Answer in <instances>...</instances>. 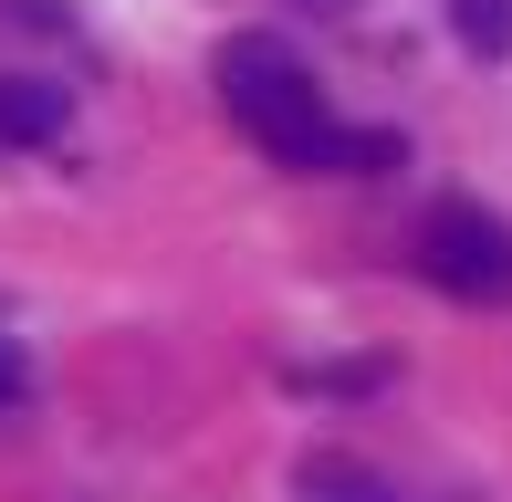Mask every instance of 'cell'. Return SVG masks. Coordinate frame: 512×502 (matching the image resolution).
I'll use <instances>...</instances> for the list:
<instances>
[{
    "mask_svg": "<svg viewBox=\"0 0 512 502\" xmlns=\"http://www.w3.org/2000/svg\"><path fill=\"white\" fill-rule=\"evenodd\" d=\"M220 105L241 116L251 147L283 157V168H335V147H345V126H335V105H324V84H314L272 32L220 42Z\"/></svg>",
    "mask_w": 512,
    "mask_h": 502,
    "instance_id": "cell-1",
    "label": "cell"
},
{
    "mask_svg": "<svg viewBox=\"0 0 512 502\" xmlns=\"http://www.w3.org/2000/svg\"><path fill=\"white\" fill-rule=\"evenodd\" d=\"M418 272L450 304H512V220L481 210V199H439L418 220Z\"/></svg>",
    "mask_w": 512,
    "mask_h": 502,
    "instance_id": "cell-2",
    "label": "cell"
},
{
    "mask_svg": "<svg viewBox=\"0 0 512 502\" xmlns=\"http://www.w3.org/2000/svg\"><path fill=\"white\" fill-rule=\"evenodd\" d=\"M74 126V84L53 74H0V147H53Z\"/></svg>",
    "mask_w": 512,
    "mask_h": 502,
    "instance_id": "cell-3",
    "label": "cell"
},
{
    "mask_svg": "<svg viewBox=\"0 0 512 502\" xmlns=\"http://www.w3.org/2000/svg\"><path fill=\"white\" fill-rule=\"evenodd\" d=\"M293 492L304 502H408L387 471H366V461H345V450H314L304 471H293Z\"/></svg>",
    "mask_w": 512,
    "mask_h": 502,
    "instance_id": "cell-4",
    "label": "cell"
},
{
    "mask_svg": "<svg viewBox=\"0 0 512 502\" xmlns=\"http://www.w3.org/2000/svg\"><path fill=\"white\" fill-rule=\"evenodd\" d=\"M450 32L471 63H512V0H450Z\"/></svg>",
    "mask_w": 512,
    "mask_h": 502,
    "instance_id": "cell-5",
    "label": "cell"
},
{
    "mask_svg": "<svg viewBox=\"0 0 512 502\" xmlns=\"http://www.w3.org/2000/svg\"><path fill=\"white\" fill-rule=\"evenodd\" d=\"M293 387L304 398H366V387H387V367L377 356H356V367H293Z\"/></svg>",
    "mask_w": 512,
    "mask_h": 502,
    "instance_id": "cell-6",
    "label": "cell"
},
{
    "mask_svg": "<svg viewBox=\"0 0 512 502\" xmlns=\"http://www.w3.org/2000/svg\"><path fill=\"white\" fill-rule=\"evenodd\" d=\"M11 398H21V356L0 346V408H11Z\"/></svg>",
    "mask_w": 512,
    "mask_h": 502,
    "instance_id": "cell-7",
    "label": "cell"
},
{
    "mask_svg": "<svg viewBox=\"0 0 512 502\" xmlns=\"http://www.w3.org/2000/svg\"><path fill=\"white\" fill-rule=\"evenodd\" d=\"M293 11H314V21H345V11H356V0H293Z\"/></svg>",
    "mask_w": 512,
    "mask_h": 502,
    "instance_id": "cell-8",
    "label": "cell"
}]
</instances>
